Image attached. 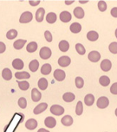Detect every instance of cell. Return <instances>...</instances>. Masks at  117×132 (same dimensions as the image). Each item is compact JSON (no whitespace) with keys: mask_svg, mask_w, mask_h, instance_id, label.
<instances>
[{"mask_svg":"<svg viewBox=\"0 0 117 132\" xmlns=\"http://www.w3.org/2000/svg\"><path fill=\"white\" fill-rule=\"evenodd\" d=\"M2 77L5 80H11V78H12V72H11V70L10 69H8V68L4 69L3 70V72H2Z\"/></svg>","mask_w":117,"mask_h":132,"instance_id":"ac0fdd59","label":"cell"},{"mask_svg":"<svg viewBox=\"0 0 117 132\" xmlns=\"http://www.w3.org/2000/svg\"><path fill=\"white\" fill-rule=\"evenodd\" d=\"M53 77L55 78L56 80L57 81H62L65 80L66 75L65 71L61 70V69H56L53 72Z\"/></svg>","mask_w":117,"mask_h":132,"instance_id":"52a82bcc","label":"cell"},{"mask_svg":"<svg viewBox=\"0 0 117 132\" xmlns=\"http://www.w3.org/2000/svg\"><path fill=\"white\" fill-rule=\"evenodd\" d=\"M44 36H45V40L48 42H51L53 41V36L51 34V33L49 31V30H46L45 31L44 33Z\"/></svg>","mask_w":117,"mask_h":132,"instance_id":"ab89813d","label":"cell"},{"mask_svg":"<svg viewBox=\"0 0 117 132\" xmlns=\"http://www.w3.org/2000/svg\"><path fill=\"white\" fill-rule=\"evenodd\" d=\"M100 68L104 72H108L112 69V62L108 59H104L100 64Z\"/></svg>","mask_w":117,"mask_h":132,"instance_id":"5bb4252c","label":"cell"},{"mask_svg":"<svg viewBox=\"0 0 117 132\" xmlns=\"http://www.w3.org/2000/svg\"><path fill=\"white\" fill-rule=\"evenodd\" d=\"M44 123H45V127H48V128H53V127H55V126L57 125V121H56V119H55L53 117L48 116V117L45 119Z\"/></svg>","mask_w":117,"mask_h":132,"instance_id":"30bf717a","label":"cell"},{"mask_svg":"<svg viewBox=\"0 0 117 132\" xmlns=\"http://www.w3.org/2000/svg\"><path fill=\"white\" fill-rule=\"evenodd\" d=\"M115 116H117V108L115 109Z\"/></svg>","mask_w":117,"mask_h":132,"instance_id":"681fc988","label":"cell"},{"mask_svg":"<svg viewBox=\"0 0 117 132\" xmlns=\"http://www.w3.org/2000/svg\"><path fill=\"white\" fill-rule=\"evenodd\" d=\"M37 50V44L35 42H30L26 46V50L28 53H34Z\"/></svg>","mask_w":117,"mask_h":132,"instance_id":"484cf974","label":"cell"},{"mask_svg":"<svg viewBox=\"0 0 117 132\" xmlns=\"http://www.w3.org/2000/svg\"><path fill=\"white\" fill-rule=\"evenodd\" d=\"M87 38L91 42H95L99 38V34L96 31H89L87 34Z\"/></svg>","mask_w":117,"mask_h":132,"instance_id":"cb8c5ba5","label":"cell"},{"mask_svg":"<svg viewBox=\"0 0 117 132\" xmlns=\"http://www.w3.org/2000/svg\"><path fill=\"white\" fill-rule=\"evenodd\" d=\"M46 21L48 23L50 24H53L57 21V14L53 12H50L49 13L46 15Z\"/></svg>","mask_w":117,"mask_h":132,"instance_id":"f546056e","label":"cell"},{"mask_svg":"<svg viewBox=\"0 0 117 132\" xmlns=\"http://www.w3.org/2000/svg\"><path fill=\"white\" fill-rule=\"evenodd\" d=\"M44 16H45V9L42 7L37 9L36 11V14H35L36 21L37 22H42L44 19Z\"/></svg>","mask_w":117,"mask_h":132,"instance_id":"8fae6325","label":"cell"},{"mask_svg":"<svg viewBox=\"0 0 117 132\" xmlns=\"http://www.w3.org/2000/svg\"><path fill=\"white\" fill-rule=\"evenodd\" d=\"M25 127L26 129L30 130H33L34 129L37 128V122L36 119H28L26 122V124H25Z\"/></svg>","mask_w":117,"mask_h":132,"instance_id":"ba28073f","label":"cell"},{"mask_svg":"<svg viewBox=\"0 0 117 132\" xmlns=\"http://www.w3.org/2000/svg\"><path fill=\"white\" fill-rule=\"evenodd\" d=\"M75 49L76 50V52L79 53L80 55H84L85 54V49H84V47L83 46V45L80 44V43H77L76 45H75Z\"/></svg>","mask_w":117,"mask_h":132,"instance_id":"e575fe53","label":"cell"},{"mask_svg":"<svg viewBox=\"0 0 117 132\" xmlns=\"http://www.w3.org/2000/svg\"><path fill=\"white\" fill-rule=\"evenodd\" d=\"M12 66L13 68L17 70H21L24 67V62L19 58H16L12 61Z\"/></svg>","mask_w":117,"mask_h":132,"instance_id":"9a60e30c","label":"cell"},{"mask_svg":"<svg viewBox=\"0 0 117 132\" xmlns=\"http://www.w3.org/2000/svg\"><path fill=\"white\" fill-rule=\"evenodd\" d=\"M47 108H48V104L46 103H41L34 108L33 112L35 115L41 114V113H42L43 111H45L47 109Z\"/></svg>","mask_w":117,"mask_h":132,"instance_id":"5b68a950","label":"cell"},{"mask_svg":"<svg viewBox=\"0 0 117 132\" xmlns=\"http://www.w3.org/2000/svg\"><path fill=\"white\" fill-rule=\"evenodd\" d=\"M69 29H70L72 33L78 34V33H80L81 30V26L80 23H78V22H73V24H71Z\"/></svg>","mask_w":117,"mask_h":132,"instance_id":"44dd1931","label":"cell"},{"mask_svg":"<svg viewBox=\"0 0 117 132\" xmlns=\"http://www.w3.org/2000/svg\"><path fill=\"white\" fill-rule=\"evenodd\" d=\"M58 47H59V50L61 51V52H67L69 49V43L67 41L65 40H62L59 42V45H58Z\"/></svg>","mask_w":117,"mask_h":132,"instance_id":"d6986e66","label":"cell"},{"mask_svg":"<svg viewBox=\"0 0 117 132\" xmlns=\"http://www.w3.org/2000/svg\"><path fill=\"white\" fill-rule=\"evenodd\" d=\"M95 101V98L94 96L92 95V94H88V95L85 96L84 97V103L87 106H92Z\"/></svg>","mask_w":117,"mask_h":132,"instance_id":"4316f807","label":"cell"},{"mask_svg":"<svg viewBox=\"0 0 117 132\" xmlns=\"http://www.w3.org/2000/svg\"><path fill=\"white\" fill-rule=\"evenodd\" d=\"M83 113V104L81 101H78L76 106V114L77 116H81Z\"/></svg>","mask_w":117,"mask_h":132,"instance_id":"d590c367","label":"cell"},{"mask_svg":"<svg viewBox=\"0 0 117 132\" xmlns=\"http://www.w3.org/2000/svg\"><path fill=\"white\" fill-rule=\"evenodd\" d=\"M88 57H89V60L92 62H97L99 61L101 56L99 52L97 51H92L89 53V56H88Z\"/></svg>","mask_w":117,"mask_h":132,"instance_id":"9c48e42d","label":"cell"},{"mask_svg":"<svg viewBox=\"0 0 117 132\" xmlns=\"http://www.w3.org/2000/svg\"><path fill=\"white\" fill-rule=\"evenodd\" d=\"M6 38L9 40H13L14 38H16V37L18 36V32L16 30L12 29V30H10L7 33H6Z\"/></svg>","mask_w":117,"mask_h":132,"instance_id":"1f68e13d","label":"cell"},{"mask_svg":"<svg viewBox=\"0 0 117 132\" xmlns=\"http://www.w3.org/2000/svg\"><path fill=\"white\" fill-rule=\"evenodd\" d=\"M52 67L50 64H44L41 68V72L43 75H49L51 72Z\"/></svg>","mask_w":117,"mask_h":132,"instance_id":"f1b7e54d","label":"cell"},{"mask_svg":"<svg viewBox=\"0 0 117 132\" xmlns=\"http://www.w3.org/2000/svg\"><path fill=\"white\" fill-rule=\"evenodd\" d=\"M18 105L20 107V108L25 109L27 107V100H26V99L24 98V97L19 98L18 100Z\"/></svg>","mask_w":117,"mask_h":132,"instance_id":"836d02e7","label":"cell"},{"mask_svg":"<svg viewBox=\"0 0 117 132\" xmlns=\"http://www.w3.org/2000/svg\"><path fill=\"white\" fill-rule=\"evenodd\" d=\"M73 2L74 1H73V0H72V1H65V4L66 5H70L71 3H73Z\"/></svg>","mask_w":117,"mask_h":132,"instance_id":"bcb514c9","label":"cell"},{"mask_svg":"<svg viewBox=\"0 0 117 132\" xmlns=\"http://www.w3.org/2000/svg\"><path fill=\"white\" fill-rule=\"evenodd\" d=\"M18 88L22 91H26L30 88V84L26 80H22V81L18 80Z\"/></svg>","mask_w":117,"mask_h":132,"instance_id":"4dcf8cb0","label":"cell"},{"mask_svg":"<svg viewBox=\"0 0 117 132\" xmlns=\"http://www.w3.org/2000/svg\"><path fill=\"white\" fill-rule=\"evenodd\" d=\"M71 63V59L68 56H62L58 59V64L61 67H67Z\"/></svg>","mask_w":117,"mask_h":132,"instance_id":"8992f818","label":"cell"},{"mask_svg":"<svg viewBox=\"0 0 117 132\" xmlns=\"http://www.w3.org/2000/svg\"><path fill=\"white\" fill-rule=\"evenodd\" d=\"M73 14H74V16L77 18H79V19H81V18H83L84 16V11H83L82 8H81L79 6H77L74 9Z\"/></svg>","mask_w":117,"mask_h":132,"instance_id":"7402d4cb","label":"cell"},{"mask_svg":"<svg viewBox=\"0 0 117 132\" xmlns=\"http://www.w3.org/2000/svg\"><path fill=\"white\" fill-rule=\"evenodd\" d=\"M75 84L77 88H82L84 86V80L80 77H77L75 79Z\"/></svg>","mask_w":117,"mask_h":132,"instance_id":"8d00e7d4","label":"cell"},{"mask_svg":"<svg viewBox=\"0 0 117 132\" xmlns=\"http://www.w3.org/2000/svg\"><path fill=\"white\" fill-rule=\"evenodd\" d=\"M62 99L64 100V101H65L67 103H70L75 100V95L72 92H66L63 95Z\"/></svg>","mask_w":117,"mask_h":132,"instance_id":"d4e9b609","label":"cell"},{"mask_svg":"<svg viewBox=\"0 0 117 132\" xmlns=\"http://www.w3.org/2000/svg\"><path fill=\"white\" fill-rule=\"evenodd\" d=\"M38 68H39V61L36 59L31 61L30 64H29V69L33 72H35L36 71H37Z\"/></svg>","mask_w":117,"mask_h":132,"instance_id":"603a6c76","label":"cell"},{"mask_svg":"<svg viewBox=\"0 0 117 132\" xmlns=\"http://www.w3.org/2000/svg\"><path fill=\"white\" fill-rule=\"evenodd\" d=\"M88 1H80V3H86Z\"/></svg>","mask_w":117,"mask_h":132,"instance_id":"7dc6e473","label":"cell"},{"mask_svg":"<svg viewBox=\"0 0 117 132\" xmlns=\"http://www.w3.org/2000/svg\"><path fill=\"white\" fill-rule=\"evenodd\" d=\"M109 50L112 53H117V42H112L109 45Z\"/></svg>","mask_w":117,"mask_h":132,"instance_id":"74e56055","label":"cell"},{"mask_svg":"<svg viewBox=\"0 0 117 132\" xmlns=\"http://www.w3.org/2000/svg\"><path fill=\"white\" fill-rule=\"evenodd\" d=\"M60 19L61 22L66 23L71 21L72 19V15L69 11H62L60 14Z\"/></svg>","mask_w":117,"mask_h":132,"instance_id":"4fadbf2b","label":"cell"},{"mask_svg":"<svg viewBox=\"0 0 117 132\" xmlns=\"http://www.w3.org/2000/svg\"><path fill=\"white\" fill-rule=\"evenodd\" d=\"M61 123L65 127H69L73 123V119L70 116H65L61 119Z\"/></svg>","mask_w":117,"mask_h":132,"instance_id":"e0dca14e","label":"cell"},{"mask_svg":"<svg viewBox=\"0 0 117 132\" xmlns=\"http://www.w3.org/2000/svg\"><path fill=\"white\" fill-rule=\"evenodd\" d=\"M42 99V93L37 88H33L31 91V100L34 102H38Z\"/></svg>","mask_w":117,"mask_h":132,"instance_id":"7c38bea8","label":"cell"},{"mask_svg":"<svg viewBox=\"0 0 117 132\" xmlns=\"http://www.w3.org/2000/svg\"><path fill=\"white\" fill-rule=\"evenodd\" d=\"M110 92L112 94H114V95H117V82L114 83L112 87L110 88Z\"/></svg>","mask_w":117,"mask_h":132,"instance_id":"60d3db41","label":"cell"},{"mask_svg":"<svg viewBox=\"0 0 117 132\" xmlns=\"http://www.w3.org/2000/svg\"><path fill=\"white\" fill-rule=\"evenodd\" d=\"M40 3H41L40 0H37V1H34V0H30V1H29V3H30V6H36Z\"/></svg>","mask_w":117,"mask_h":132,"instance_id":"7bdbcfd3","label":"cell"},{"mask_svg":"<svg viewBox=\"0 0 117 132\" xmlns=\"http://www.w3.org/2000/svg\"><path fill=\"white\" fill-rule=\"evenodd\" d=\"M115 36H116V38H117V29L115 30Z\"/></svg>","mask_w":117,"mask_h":132,"instance_id":"c3c4849f","label":"cell"},{"mask_svg":"<svg viewBox=\"0 0 117 132\" xmlns=\"http://www.w3.org/2000/svg\"><path fill=\"white\" fill-rule=\"evenodd\" d=\"M50 112L52 113L53 115H54V116H60L65 112V109H64V108L62 106L57 105V104H54V105L51 106Z\"/></svg>","mask_w":117,"mask_h":132,"instance_id":"3957f363","label":"cell"},{"mask_svg":"<svg viewBox=\"0 0 117 132\" xmlns=\"http://www.w3.org/2000/svg\"><path fill=\"white\" fill-rule=\"evenodd\" d=\"M32 19H33V14L30 11H26L22 14L20 18H19V22L22 24H26V23L30 22Z\"/></svg>","mask_w":117,"mask_h":132,"instance_id":"6da1fadb","label":"cell"},{"mask_svg":"<svg viewBox=\"0 0 117 132\" xmlns=\"http://www.w3.org/2000/svg\"><path fill=\"white\" fill-rule=\"evenodd\" d=\"M109 104V100L105 96H101L98 99L96 102V106L100 109H104Z\"/></svg>","mask_w":117,"mask_h":132,"instance_id":"277c9868","label":"cell"},{"mask_svg":"<svg viewBox=\"0 0 117 132\" xmlns=\"http://www.w3.org/2000/svg\"><path fill=\"white\" fill-rule=\"evenodd\" d=\"M99 82H100V84H101L102 86L106 87V86H108V84H110V79L108 77H107V76H102L100 78Z\"/></svg>","mask_w":117,"mask_h":132,"instance_id":"d6a6232c","label":"cell"},{"mask_svg":"<svg viewBox=\"0 0 117 132\" xmlns=\"http://www.w3.org/2000/svg\"><path fill=\"white\" fill-rule=\"evenodd\" d=\"M39 55H40V57L43 60H47L52 55V51L49 48V47H42L40 50L39 52Z\"/></svg>","mask_w":117,"mask_h":132,"instance_id":"7a4b0ae2","label":"cell"},{"mask_svg":"<svg viewBox=\"0 0 117 132\" xmlns=\"http://www.w3.org/2000/svg\"><path fill=\"white\" fill-rule=\"evenodd\" d=\"M37 132H50L48 130H46V129H44V128H40L38 130H37Z\"/></svg>","mask_w":117,"mask_h":132,"instance_id":"f6af8a7d","label":"cell"},{"mask_svg":"<svg viewBox=\"0 0 117 132\" xmlns=\"http://www.w3.org/2000/svg\"><path fill=\"white\" fill-rule=\"evenodd\" d=\"M111 14L114 18H117V7H114L111 10Z\"/></svg>","mask_w":117,"mask_h":132,"instance_id":"ee69618b","label":"cell"},{"mask_svg":"<svg viewBox=\"0 0 117 132\" xmlns=\"http://www.w3.org/2000/svg\"><path fill=\"white\" fill-rule=\"evenodd\" d=\"M14 77L18 80H26L30 77V74L27 72H17L14 74Z\"/></svg>","mask_w":117,"mask_h":132,"instance_id":"2e32d148","label":"cell"},{"mask_svg":"<svg viewBox=\"0 0 117 132\" xmlns=\"http://www.w3.org/2000/svg\"><path fill=\"white\" fill-rule=\"evenodd\" d=\"M37 85L41 90L44 91L48 88V80L45 78H41L37 82Z\"/></svg>","mask_w":117,"mask_h":132,"instance_id":"83f0119b","label":"cell"},{"mask_svg":"<svg viewBox=\"0 0 117 132\" xmlns=\"http://www.w3.org/2000/svg\"><path fill=\"white\" fill-rule=\"evenodd\" d=\"M5 51H6V45L3 42H0V53H3Z\"/></svg>","mask_w":117,"mask_h":132,"instance_id":"b9f144b4","label":"cell"},{"mask_svg":"<svg viewBox=\"0 0 117 132\" xmlns=\"http://www.w3.org/2000/svg\"><path fill=\"white\" fill-rule=\"evenodd\" d=\"M98 8L101 12H104L107 10V3L104 1H100L98 3Z\"/></svg>","mask_w":117,"mask_h":132,"instance_id":"f35d334b","label":"cell"},{"mask_svg":"<svg viewBox=\"0 0 117 132\" xmlns=\"http://www.w3.org/2000/svg\"><path fill=\"white\" fill-rule=\"evenodd\" d=\"M26 43V40L24 39H18L17 41H15L14 42V48L17 50H22L23 48V46L25 45V44Z\"/></svg>","mask_w":117,"mask_h":132,"instance_id":"ffe728a7","label":"cell"}]
</instances>
